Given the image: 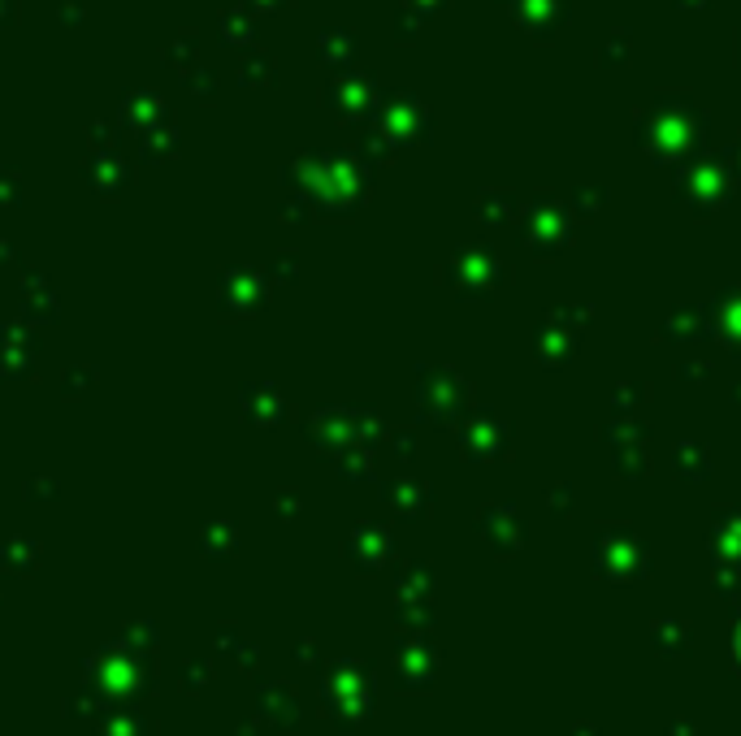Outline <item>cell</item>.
Masks as SVG:
<instances>
[{"mask_svg":"<svg viewBox=\"0 0 741 736\" xmlns=\"http://www.w3.org/2000/svg\"><path fill=\"white\" fill-rule=\"evenodd\" d=\"M256 9H278V5H286V0H252Z\"/></svg>","mask_w":741,"mask_h":736,"instance_id":"7c38bea8","label":"cell"},{"mask_svg":"<svg viewBox=\"0 0 741 736\" xmlns=\"http://www.w3.org/2000/svg\"><path fill=\"white\" fill-rule=\"evenodd\" d=\"M13 191H18V178L9 169H0V200H13Z\"/></svg>","mask_w":741,"mask_h":736,"instance_id":"30bf717a","label":"cell"},{"mask_svg":"<svg viewBox=\"0 0 741 736\" xmlns=\"http://www.w3.org/2000/svg\"><path fill=\"white\" fill-rule=\"evenodd\" d=\"M117 109H122L126 122H135L143 130H152V126H161V122H174V109H169V100L156 87H130Z\"/></svg>","mask_w":741,"mask_h":736,"instance_id":"6da1fadb","label":"cell"},{"mask_svg":"<svg viewBox=\"0 0 741 736\" xmlns=\"http://www.w3.org/2000/svg\"><path fill=\"white\" fill-rule=\"evenodd\" d=\"M178 148V126L174 122H161V126H152V130H143V139H139V152L148 156H169Z\"/></svg>","mask_w":741,"mask_h":736,"instance_id":"5b68a950","label":"cell"},{"mask_svg":"<svg viewBox=\"0 0 741 736\" xmlns=\"http://www.w3.org/2000/svg\"><path fill=\"white\" fill-rule=\"evenodd\" d=\"M87 178L96 182V187H122V182H126V161L117 152H96L87 161Z\"/></svg>","mask_w":741,"mask_h":736,"instance_id":"3957f363","label":"cell"},{"mask_svg":"<svg viewBox=\"0 0 741 736\" xmlns=\"http://www.w3.org/2000/svg\"><path fill=\"white\" fill-rule=\"evenodd\" d=\"M161 61L165 65H178L182 74L195 70V61H200V31H195V26H178V31L165 39Z\"/></svg>","mask_w":741,"mask_h":736,"instance_id":"7a4b0ae2","label":"cell"},{"mask_svg":"<svg viewBox=\"0 0 741 736\" xmlns=\"http://www.w3.org/2000/svg\"><path fill=\"white\" fill-rule=\"evenodd\" d=\"M273 74V61L265 57V52H252V57H247L243 65H239V78H243V83H265V78Z\"/></svg>","mask_w":741,"mask_h":736,"instance_id":"52a82bcc","label":"cell"},{"mask_svg":"<svg viewBox=\"0 0 741 736\" xmlns=\"http://www.w3.org/2000/svg\"><path fill=\"white\" fill-rule=\"evenodd\" d=\"M57 18L70 22V26H78V22L87 18V0H57Z\"/></svg>","mask_w":741,"mask_h":736,"instance_id":"ba28073f","label":"cell"},{"mask_svg":"<svg viewBox=\"0 0 741 736\" xmlns=\"http://www.w3.org/2000/svg\"><path fill=\"white\" fill-rule=\"evenodd\" d=\"M182 83H187V91H191L195 100H213L217 96V74L204 70V65H195V70L182 74Z\"/></svg>","mask_w":741,"mask_h":736,"instance_id":"8992f818","label":"cell"},{"mask_svg":"<svg viewBox=\"0 0 741 736\" xmlns=\"http://www.w3.org/2000/svg\"><path fill=\"white\" fill-rule=\"evenodd\" d=\"M217 26H221V39H230V44H247V39L256 35V22L252 13L239 9V5H226L217 13Z\"/></svg>","mask_w":741,"mask_h":736,"instance_id":"277c9868","label":"cell"},{"mask_svg":"<svg viewBox=\"0 0 741 736\" xmlns=\"http://www.w3.org/2000/svg\"><path fill=\"white\" fill-rule=\"evenodd\" d=\"M18 22V0H0V26Z\"/></svg>","mask_w":741,"mask_h":736,"instance_id":"8fae6325","label":"cell"},{"mask_svg":"<svg viewBox=\"0 0 741 736\" xmlns=\"http://www.w3.org/2000/svg\"><path fill=\"white\" fill-rule=\"evenodd\" d=\"M87 135H91V143H109L113 139V122H109V117H96Z\"/></svg>","mask_w":741,"mask_h":736,"instance_id":"9c48e42d","label":"cell"}]
</instances>
